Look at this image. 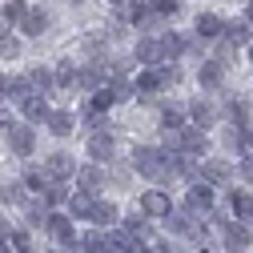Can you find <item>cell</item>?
I'll return each instance as SVG.
<instances>
[{"mask_svg":"<svg viewBox=\"0 0 253 253\" xmlns=\"http://www.w3.org/2000/svg\"><path fill=\"white\" fill-rule=\"evenodd\" d=\"M169 161H173V153L157 149V145H145V149L133 153V169L145 173V177H169Z\"/></svg>","mask_w":253,"mask_h":253,"instance_id":"obj_1","label":"cell"},{"mask_svg":"<svg viewBox=\"0 0 253 253\" xmlns=\"http://www.w3.org/2000/svg\"><path fill=\"white\" fill-rule=\"evenodd\" d=\"M44 173H48V181H77V161L69 153H52L48 161H44Z\"/></svg>","mask_w":253,"mask_h":253,"instance_id":"obj_2","label":"cell"},{"mask_svg":"<svg viewBox=\"0 0 253 253\" xmlns=\"http://www.w3.org/2000/svg\"><path fill=\"white\" fill-rule=\"evenodd\" d=\"M185 209L213 213V185L209 181H193V185H189V193H185Z\"/></svg>","mask_w":253,"mask_h":253,"instance_id":"obj_3","label":"cell"},{"mask_svg":"<svg viewBox=\"0 0 253 253\" xmlns=\"http://www.w3.org/2000/svg\"><path fill=\"white\" fill-rule=\"evenodd\" d=\"M141 213H145V217H157V221H165V217L173 213L169 193H161V189H149V193H141Z\"/></svg>","mask_w":253,"mask_h":253,"instance_id":"obj_4","label":"cell"},{"mask_svg":"<svg viewBox=\"0 0 253 253\" xmlns=\"http://www.w3.org/2000/svg\"><path fill=\"white\" fill-rule=\"evenodd\" d=\"M20 117H24V125H48L52 109H48V101L41 97V92H33V97L20 101Z\"/></svg>","mask_w":253,"mask_h":253,"instance_id":"obj_5","label":"cell"},{"mask_svg":"<svg viewBox=\"0 0 253 253\" xmlns=\"http://www.w3.org/2000/svg\"><path fill=\"white\" fill-rule=\"evenodd\" d=\"M44 229H48V237H52L56 245H69V249L77 245V233H73V217H69V213H52Z\"/></svg>","mask_w":253,"mask_h":253,"instance_id":"obj_6","label":"cell"},{"mask_svg":"<svg viewBox=\"0 0 253 253\" xmlns=\"http://www.w3.org/2000/svg\"><path fill=\"white\" fill-rule=\"evenodd\" d=\"M169 56V48H165V37H145L141 44H137V60H141V65H161V60Z\"/></svg>","mask_w":253,"mask_h":253,"instance_id":"obj_7","label":"cell"},{"mask_svg":"<svg viewBox=\"0 0 253 253\" xmlns=\"http://www.w3.org/2000/svg\"><path fill=\"white\" fill-rule=\"evenodd\" d=\"M205 141H209V137H205V129H197V125L177 133V149H181L185 157H201V153H205Z\"/></svg>","mask_w":253,"mask_h":253,"instance_id":"obj_8","label":"cell"},{"mask_svg":"<svg viewBox=\"0 0 253 253\" xmlns=\"http://www.w3.org/2000/svg\"><path fill=\"white\" fill-rule=\"evenodd\" d=\"M221 237H225V249H229V253H245V249H249V241H253L249 225H241V221L225 225V229H221Z\"/></svg>","mask_w":253,"mask_h":253,"instance_id":"obj_9","label":"cell"},{"mask_svg":"<svg viewBox=\"0 0 253 253\" xmlns=\"http://www.w3.org/2000/svg\"><path fill=\"white\" fill-rule=\"evenodd\" d=\"M88 153H92V161H97V165H101V161H113V153H117L113 133H105V129L92 133V137H88Z\"/></svg>","mask_w":253,"mask_h":253,"instance_id":"obj_10","label":"cell"},{"mask_svg":"<svg viewBox=\"0 0 253 253\" xmlns=\"http://www.w3.org/2000/svg\"><path fill=\"white\" fill-rule=\"evenodd\" d=\"M229 177H233V165H229V161H221V157H213V161L201 165V181H209L213 189H217V185H225Z\"/></svg>","mask_w":253,"mask_h":253,"instance_id":"obj_11","label":"cell"},{"mask_svg":"<svg viewBox=\"0 0 253 253\" xmlns=\"http://www.w3.org/2000/svg\"><path fill=\"white\" fill-rule=\"evenodd\" d=\"M33 145H37V137H33V125H16V129L8 133V149H12L16 157H28V153H33Z\"/></svg>","mask_w":253,"mask_h":253,"instance_id":"obj_12","label":"cell"},{"mask_svg":"<svg viewBox=\"0 0 253 253\" xmlns=\"http://www.w3.org/2000/svg\"><path fill=\"white\" fill-rule=\"evenodd\" d=\"M225 44H229V48H245V44H253V24H245V20H229V24H225Z\"/></svg>","mask_w":253,"mask_h":253,"instance_id":"obj_13","label":"cell"},{"mask_svg":"<svg viewBox=\"0 0 253 253\" xmlns=\"http://www.w3.org/2000/svg\"><path fill=\"white\" fill-rule=\"evenodd\" d=\"M52 77H56V92H73L81 84V73H77L73 60H60V65L52 69Z\"/></svg>","mask_w":253,"mask_h":253,"instance_id":"obj_14","label":"cell"},{"mask_svg":"<svg viewBox=\"0 0 253 253\" xmlns=\"http://www.w3.org/2000/svg\"><path fill=\"white\" fill-rule=\"evenodd\" d=\"M133 88H137V97H153V92H161V88H165V81H161V69H145V73H137Z\"/></svg>","mask_w":253,"mask_h":253,"instance_id":"obj_15","label":"cell"},{"mask_svg":"<svg viewBox=\"0 0 253 253\" xmlns=\"http://www.w3.org/2000/svg\"><path fill=\"white\" fill-rule=\"evenodd\" d=\"M77 185H81V193H97V189L105 185V173H101V165H84L81 173H77Z\"/></svg>","mask_w":253,"mask_h":253,"instance_id":"obj_16","label":"cell"},{"mask_svg":"<svg viewBox=\"0 0 253 253\" xmlns=\"http://www.w3.org/2000/svg\"><path fill=\"white\" fill-rule=\"evenodd\" d=\"M44 28H48V12L44 8H28V16L20 20V33L24 37H41Z\"/></svg>","mask_w":253,"mask_h":253,"instance_id":"obj_17","label":"cell"},{"mask_svg":"<svg viewBox=\"0 0 253 253\" xmlns=\"http://www.w3.org/2000/svg\"><path fill=\"white\" fill-rule=\"evenodd\" d=\"M197 37H225V20L217 12H201L197 16Z\"/></svg>","mask_w":253,"mask_h":253,"instance_id":"obj_18","label":"cell"},{"mask_svg":"<svg viewBox=\"0 0 253 253\" xmlns=\"http://www.w3.org/2000/svg\"><path fill=\"white\" fill-rule=\"evenodd\" d=\"M149 221H153V217H145V213H133V217H125V225H121V229H129L137 241H149V237H153V225H149Z\"/></svg>","mask_w":253,"mask_h":253,"instance_id":"obj_19","label":"cell"},{"mask_svg":"<svg viewBox=\"0 0 253 253\" xmlns=\"http://www.w3.org/2000/svg\"><path fill=\"white\" fill-rule=\"evenodd\" d=\"M189 117H193V125H197V129H205V133H209V125L217 121V117H213V105H209V101H201V97L189 105Z\"/></svg>","mask_w":253,"mask_h":253,"instance_id":"obj_20","label":"cell"},{"mask_svg":"<svg viewBox=\"0 0 253 253\" xmlns=\"http://www.w3.org/2000/svg\"><path fill=\"white\" fill-rule=\"evenodd\" d=\"M73 249H77V253H109V237L92 229V233H84V237H81Z\"/></svg>","mask_w":253,"mask_h":253,"instance_id":"obj_21","label":"cell"},{"mask_svg":"<svg viewBox=\"0 0 253 253\" xmlns=\"http://www.w3.org/2000/svg\"><path fill=\"white\" fill-rule=\"evenodd\" d=\"M48 133H52V137H69V133H73V113L52 109V117H48Z\"/></svg>","mask_w":253,"mask_h":253,"instance_id":"obj_22","label":"cell"},{"mask_svg":"<svg viewBox=\"0 0 253 253\" xmlns=\"http://www.w3.org/2000/svg\"><path fill=\"white\" fill-rule=\"evenodd\" d=\"M229 205H233V213H237L241 225H249V221H253V193H241V189H237Z\"/></svg>","mask_w":253,"mask_h":253,"instance_id":"obj_23","label":"cell"},{"mask_svg":"<svg viewBox=\"0 0 253 253\" xmlns=\"http://www.w3.org/2000/svg\"><path fill=\"white\" fill-rule=\"evenodd\" d=\"M92 205H97V201H92L88 193H81V189H77V193L69 197V217H84V221H88V217H92Z\"/></svg>","mask_w":253,"mask_h":253,"instance_id":"obj_24","label":"cell"},{"mask_svg":"<svg viewBox=\"0 0 253 253\" xmlns=\"http://www.w3.org/2000/svg\"><path fill=\"white\" fill-rule=\"evenodd\" d=\"M105 88H109V97H113V105H117V101H129V97H137V88H133V81H125V77H113V81H109Z\"/></svg>","mask_w":253,"mask_h":253,"instance_id":"obj_25","label":"cell"},{"mask_svg":"<svg viewBox=\"0 0 253 253\" xmlns=\"http://www.w3.org/2000/svg\"><path fill=\"white\" fill-rule=\"evenodd\" d=\"M28 84H33V92H44V88H56V77L44 65H37V69H28Z\"/></svg>","mask_w":253,"mask_h":253,"instance_id":"obj_26","label":"cell"},{"mask_svg":"<svg viewBox=\"0 0 253 253\" xmlns=\"http://www.w3.org/2000/svg\"><path fill=\"white\" fill-rule=\"evenodd\" d=\"M117 213H121L117 205L97 201V205H92V217H88V221H92V225H117Z\"/></svg>","mask_w":253,"mask_h":253,"instance_id":"obj_27","label":"cell"},{"mask_svg":"<svg viewBox=\"0 0 253 253\" xmlns=\"http://www.w3.org/2000/svg\"><path fill=\"white\" fill-rule=\"evenodd\" d=\"M221 77H225V65H221V60H205V65H201V84L205 88H217Z\"/></svg>","mask_w":253,"mask_h":253,"instance_id":"obj_28","label":"cell"},{"mask_svg":"<svg viewBox=\"0 0 253 253\" xmlns=\"http://www.w3.org/2000/svg\"><path fill=\"white\" fill-rule=\"evenodd\" d=\"M161 129H165V133H173V129L181 133V129H185V113H181V109H173V105H169V109H161Z\"/></svg>","mask_w":253,"mask_h":253,"instance_id":"obj_29","label":"cell"},{"mask_svg":"<svg viewBox=\"0 0 253 253\" xmlns=\"http://www.w3.org/2000/svg\"><path fill=\"white\" fill-rule=\"evenodd\" d=\"M73 193L65 189V181H48V189H44V205H60V201H69Z\"/></svg>","mask_w":253,"mask_h":253,"instance_id":"obj_30","label":"cell"},{"mask_svg":"<svg viewBox=\"0 0 253 253\" xmlns=\"http://www.w3.org/2000/svg\"><path fill=\"white\" fill-rule=\"evenodd\" d=\"M229 121L237 129H249V105L245 101H229Z\"/></svg>","mask_w":253,"mask_h":253,"instance_id":"obj_31","label":"cell"},{"mask_svg":"<svg viewBox=\"0 0 253 253\" xmlns=\"http://www.w3.org/2000/svg\"><path fill=\"white\" fill-rule=\"evenodd\" d=\"M24 213H28V225H48V217H52L44 201H33V205H28Z\"/></svg>","mask_w":253,"mask_h":253,"instance_id":"obj_32","label":"cell"},{"mask_svg":"<svg viewBox=\"0 0 253 253\" xmlns=\"http://www.w3.org/2000/svg\"><path fill=\"white\" fill-rule=\"evenodd\" d=\"M44 177H48V173H44V169H37V165H28V169H24V185H28V189H41V193H44V189H48V181H44Z\"/></svg>","mask_w":253,"mask_h":253,"instance_id":"obj_33","label":"cell"},{"mask_svg":"<svg viewBox=\"0 0 253 253\" xmlns=\"http://www.w3.org/2000/svg\"><path fill=\"white\" fill-rule=\"evenodd\" d=\"M4 12H8V16L16 20V24H20V20L28 16V4H24V0H12V4H4Z\"/></svg>","mask_w":253,"mask_h":253,"instance_id":"obj_34","label":"cell"},{"mask_svg":"<svg viewBox=\"0 0 253 253\" xmlns=\"http://www.w3.org/2000/svg\"><path fill=\"white\" fill-rule=\"evenodd\" d=\"M20 197H24V185H4V189H0V201H8V205L20 201Z\"/></svg>","mask_w":253,"mask_h":253,"instance_id":"obj_35","label":"cell"},{"mask_svg":"<svg viewBox=\"0 0 253 253\" xmlns=\"http://www.w3.org/2000/svg\"><path fill=\"white\" fill-rule=\"evenodd\" d=\"M16 52H20L16 37H0V56H16Z\"/></svg>","mask_w":253,"mask_h":253,"instance_id":"obj_36","label":"cell"},{"mask_svg":"<svg viewBox=\"0 0 253 253\" xmlns=\"http://www.w3.org/2000/svg\"><path fill=\"white\" fill-rule=\"evenodd\" d=\"M149 4L161 12V16H173V12H177V0H149Z\"/></svg>","mask_w":253,"mask_h":253,"instance_id":"obj_37","label":"cell"},{"mask_svg":"<svg viewBox=\"0 0 253 253\" xmlns=\"http://www.w3.org/2000/svg\"><path fill=\"white\" fill-rule=\"evenodd\" d=\"M237 169H241V181H253V153L241 157V165H237Z\"/></svg>","mask_w":253,"mask_h":253,"instance_id":"obj_38","label":"cell"},{"mask_svg":"<svg viewBox=\"0 0 253 253\" xmlns=\"http://www.w3.org/2000/svg\"><path fill=\"white\" fill-rule=\"evenodd\" d=\"M8 245H12L16 253H28V233H24V229H20V233H12V241H8Z\"/></svg>","mask_w":253,"mask_h":253,"instance_id":"obj_39","label":"cell"},{"mask_svg":"<svg viewBox=\"0 0 253 253\" xmlns=\"http://www.w3.org/2000/svg\"><path fill=\"white\" fill-rule=\"evenodd\" d=\"M161 81H165V88H169V84H177V81H181V73H177L173 65H165V69H161Z\"/></svg>","mask_w":253,"mask_h":253,"instance_id":"obj_40","label":"cell"},{"mask_svg":"<svg viewBox=\"0 0 253 253\" xmlns=\"http://www.w3.org/2000/svg\"><path fill=\"white\" fill-rule=\"evenodd\" d=\"M4 97H12V77L0 73V101H4Z\"/></svg>","mask_w":253,"mask_h":253,"instance_id":"obj_41","label":"cell"},{"mask_svg":"<svg viewBox=\"0 0 253 253\" xmlns=\"http://www.w3.org/2000/svg\"><path fill=\"white\" fill-rule=\"evenodd\" d=\"M0 129H4V133H12V129H16V125H12V113H8V109H0Z\"/></svg>","mask_w":253,"mask_h":253,"instance_id":"obj_42","label":"cell"},{"mask_svg":"<svg viewBox=\"0 0 253 253\" xmlns=\"http://www.w3.org/2000/svg\"><path fill=\"white\" fill-rule=\"evenodd\" d=\"M8 28H12V16H8L4 8H0V37H8Z\"/></svg>","mask_w":253,"mask_h":253,"instance_id":"obj_43","label":"cell"},{"mask_svg":"<svg viewBox=\"0 0 253 253\" xmlns=\"http://www.w3.org/2000/svg\"><path fill=\"white\" fill-rule=\"evenodd\" d=\"M149 253H177V245H165V241H157V245H149Z\"/></svg>","mask_w":253,"mask_h":253,"instance_id":"obj_44","label":"cell"},{"mask_svg":"<svg viewBox=\"0 0 253 253\" xmlns=\"http://www.w3.org/2000/svg\"><path fill=\"white\" fill-rule=\"evenodd\" d=\"M0 253H16V249H12V245H8V241H4V245H0Z\"/></svg>","mask_w":253,"mask_h":253,"instance_id":"obj_45","label":"cell"},{"mask_svg":"<svg viewBox=\"0 0 253 253\" xmlns=\"http://www.w3.org/2000/svg\"><path fill=\"white\" fill-rule=\"evenodd\" d=\"M249 60H253V44H249Z\"/></svg>","mask_w":253,"mask_h":253,"instance_id":"obj_46","label":"cell"},{"mask_svg":"<svg viewBox=\"0 0 253 253\" xmlns=\"http://www.w3.org/2000/svg\"><path fill=\"white\" fill-rule=\"evenodd\" d=\"M249 24H253V8H249Z\"/></svg>","mask_w":253,"mask_h":253,"instance_id":"obj_47","label":"cell"},{"mask_svg":"<svg viewBox=\"0 0 253 253\" xmlns=\"http://www.w3.org/2000/svg\"><path fill=\"white\" fill-rule=\"evenodd\" d=\"M113 4H125V0H113Z\"/></svg>","mask_w":253,"mask_h":253,"instance_id":"obj_48","label":"cell"},{"mask_svg":"<svg viewBox=\"0 0 253 253\" xmlns=\"http://www.w3.org/2000/svg\"><path fill=\"white\" fill-rule=\"evenodd\" d=\"M249 8H253V0H249Z\"/></svg>","mask_w":253,"mask_h":253,"instance_id":"obj_49","label":"cell"},{"mask_svg":"<svg viewBox=\"0 0 253 253\" xmlns=\"http://www.w3.org/2000/svg\"><path fill=\"white\" fill-rule=\"evenodd\" d=\"M201 253H209V249H201Z\"/></svg>","mask_w":253,"mask_h":253,"instance_id":"obj_50","label":"cell"}]
</instances>
